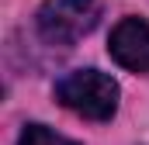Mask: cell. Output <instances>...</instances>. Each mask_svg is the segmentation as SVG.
Instances as JSON below:
<instances>
[{
  "label": "cell",
  "instance_id": "7a4b0ae2",
  "mask_svg": "<svg viewBox=\"0 0 149 145\" xmlns=\"http://www.w3.org/2000/svg\"><path fill=\"white\" fill-rule=\"evenodd\" d=\"M101 17L97 0H45L38 7V35L49 45H73L94 31Z\"/></svg>",
  "mask_w": 149,
  "mask_h": 145
},
{
  "label": "cell",
  "instance_id": "277c9868",
  "mask_svg": "<svg viewBox=\"0 0 149 145\" xmlns=\"http://www.w3.org/2000/svg\"><path fill=\"white\" fill-rule=\"evenodd\" d=\"M17 145H76V142L63 138V135H56V131H49L45 124H28V128L21 131Z\"/></svg>",
  "mask_w": 149,
  "mask_h": 145
},
{
  "label": "cell",
  "instance_id": "6da1fadb",
  "mask_svg": "<svg viewBox=\"0 0 149 145\" xmlns=\"http://www.w3.org/2000/svg\"><path fill=\"white\" fill-rule=\"evenodd\" d=\"M56 100L80 117L108 121L118 107V83L101 69H76L56 83Z\"/></svg>",
  "mask_w": 149,
  "mask_h": 145
},
{
  "label": "cell",
  "instance_id": "3957f363",
  "mask_svg": "<svg viewBox=\"0 0 149 145\" xmlns=\"http://www.w3.org/2000/svg\"><path fill=\"white\" fill-rule=\"evenodd\" d=\"M108 52L118 66L132 72H149V24L142 17H125L118 21L108 41Z\"/></svg>",
  "mask_w": 149,
  "mask_h": 145
}]
</instances>
